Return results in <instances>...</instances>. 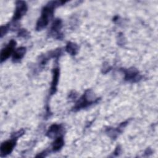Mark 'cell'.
<instances>
[{"label": "cell", "instance_id": "cell-6", "mask_svg": "<svg viewBox=\"0 0 158 158\" xmlns=\"http://www.w3.org/2000/svg\"><path fill=\"white\" fill-rule=\"evenodd\" d=\"M125 73V80L131 82H136L140 80L141 76L139 72L134 68H130L123 70Z\"/></svg>", "mask_w": 158, "mask_h": 158}, {"label": "cell", "instance_id": "cell-11", "mask_svg": "<svg viewBox=\"0 0 158 158\" xmlns=\"http://www.w3.org/2000/svg\"><path fill=\"white\" fill-rule=\"evenodd\" d=\"M78 50V47L77 44L72 42H68L65 47V51L72 56H75L77 54Z\"/></svg>", "mask_w": 158, "mask_h": 158}, {"label": "cell", "instance_id": "cell-10", "mask_svg": "<svg viewBox=\"0 0 158 158\" xmlns=\"http://www.w3.org/2000/svg\"><path fill=\"white\" fill-rule=\"evenodd\" d=\"M62 128L60 125L53 124L49 128V130L47 131L46 135L48 137L52 138L59 135V133L60 132Z\"/></svg>", "mask_w": 158, "mask_h": 158}, {"label": "cell", "instance_id": "cell-8", "mask_svg": "<svg viewBox=\"0 0 158 158\" xmlns=\"http://www.w3.org/2000/svg\"><path fill=\"white\" fill-rule=\"evenodd\" d=\"M52 80L51 81V85L50 88V94H54L56 90L58 85V81L59 78V69L58 67L54 68L52 70Z\"/></svg>", "mask_w": 158, "mask_h": 158}, {"label": "cell", "instance_id": "cell-1", "mask_svg": "<svg viewBox=\"0 0 158 158\" xmlns=\"http://www.w3.org/2000/svg\"><path fill=\"white\" fill-rule=\"evenodd\" d=\"M66 2L64 1H52L48 2L42 9L41 16L36 23V30L40 31L46 28L53 16L54 9L58 6L65 4Z\"/></svg>", "mask_w": 158, "mask_h": 158}, {"label": "cell", "instance_id": "cell-5", "mask_svg": "<svg viewBox=\"0 0 158 158\" xmlns=\"http://www.w3.org/2000/svg\"><path fill=\"white\" fill-rule=\"evenodd\" d=\"M16 46V41L14 40H11L9 43L4 48L1 52V62L5 61L13 52L14 49Z\"/></svg>", "mask_w": 158, "mask_h": 158}, {"label": "cell", "instance_id": "cell-14", "mask_svg": "<svg viewBox=\"0 0 158 158\" xmlns=\"http://www.w3.org/2000/svg\"><path fill=\"white\" fill-rule=\"evenodd\" d=\"M18 36H21V37H23V38H25L28 35V31L25 30V29H22L19 31V33H18Z\"/></svg>", "mask_w": 158, "mask_h": 158}, {"label": "cell", "instance_id": "cell-7", "mask_svg": "<svg viewBox=\"0 0 158 158\" xmlns=\"http://www.w3.org/2000/svg\"><path fill=\"white\" fill-rule=\"evenodd\" d=\"M16 140L12 139L3 142L1 145V156H6L10 154L15 146Z\"/></svg>", "mask_w": 158, "mask_h": 158}, {"label": "cell", "instance_id": "cell-4", "mask_svg": "<svg viewBox=\"0 0 158 158\" xmlns=\"http://www.w3.org/2000/svg\"><path fill=\"white\" fill-rule=\"evenodd\" d=\"M62 27V22L61 19H56L52 24L50 30V35L55 38L61 39L62 38V34L60 32Z\"/></svg>", "mask_w": 158, "mask_h": 158}, {"label": "cell", "instance_id": "cell-12", "mask_svg": "<svg viewBox=\"0 0 158 158\" xmlns=\"http://www.w3.org/2000/svg\"><path fill=\"white\" fill-rule=\"evenodd\" d=\"M64 141L62 136L57 137L52 144V150L54 151H57L61 149V148L64 146Z\"/></svg>", "mask_w": 158, "mask_h": 158}, {"label": "cell", "instance_id": "cell-2", "mask_svg": "<svg viewBox=\"0 0 158 158\" xmlns=\"http://www.w3.org/2000/svg\"><path fill=\"white\" fill-rule=\"evenodd\" d=\"M90 92L89 91H86L85 94L81 96V98L77 101L76 102L74 107H73V110H78L81 109L85 108L88 107V106L96 102L98 99L95 100V99L91 98L90 96Z\"/></svg>", "mask_w": 158, "mask_h": 158}, {"label": "cell", "instance_id": "cell-3", "mask_svg": "<svg viewBox=\"0 0 158 158\" xmlns=\"http://www.w3.org/2000/svg\"><path fill=\"white\" fill-rule=\"evenodd\" d=\"M28 6L26 2L23 1H17L15 2V9L12 20L15 22L20 19L27 12Z\"/></svg>", "mask_w": 158, "mask_h": 158}, {"label": "cell", "instance_id": "cell-13", "mask_svg": "<svg viewBox=\"0 0 158 158\" xmlns=\"http://www.w3.org/2000/svg\"><path fill=\"white\" fill-rule=\"evenodd\" d=\"M9 28L10 27L9 24L1 27V37H2L4 35H6L7 33L8 30H9Z\"/></svg>", "mask_w": 158, "mask_h": 158}, {"label": "cell", "instance_id": "cell-9", "mask_svg": "<svg viewBox=\"0 0 158 158\" xmlns=\"http://www.w3.org/2000/svg\"><path fill=\"white\" fill-rule=\"evenodd\" d=\"M25 52H26V48L25 47L18 48L13 52L12 61L15 63L19 62L23 57Z\"/></svg>", "mask_w": 158, "mask_h": 158}]
</instances>
